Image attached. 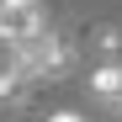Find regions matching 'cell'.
Here are the masks:
<instances>
[{"mask_svg": "<svg viewBox=\"0 0 122 122\" xmlns=\"http://www.w3.org/2000/svg\"><path fill=\"white\" fill-rule=\"evenodd\" d=\"M43 32H48L43 0H0V48H5V53H21Z\"/></svg>", "mask_w": 122, "mask_h": 122, "instance_id": "6da1fadb", "label": "cell"}, {"mask_svg": "<svg viewBox=\"0 0 122 122\" xmlns=\"http://www.w3.org/2000/svg\"><path fill=\"white\" fill-rule=\"evenodd\" d=\"M16 64H21L32 80H58V74H69V64H74V48L64 43L58 32H43L37 43H27L21 53H11Z\"/></svg>", "mask_w": 122, "mask_h": 122, "instance_id": "7a4b0ae2", "label": "cell"}, {"mask_svg": "<svg viewBox=\"0 0 122 122\" xmlns=\"http://www.w3.org/2000/svg\"><path fill=\"white\" fill-rule=\"evenodd\" d=\"M85 90L96 106H106V112H122V64H96L90 80H85Z\"/></svg>", "mask_w": 122, "mask_h": 122, "instance_id": "3957f363", "label": "cell"}, {"mask_svg": "<svg viewBox=\"0 0 122 122\" xmlns=\"http://www.w3.org/2000/svg\"><path fill=\"white\" fill-rule=\"evenodd\" d=\"M32 85H37V80L16 64V58H11V64H0V106H21V101L32 96Z\"/></svg>", "mask_w": 122, "mask_h": 122, "instance_id": "277c9868", "label": "cell"}, {"mask_svg": "<svg viewBox=\"0 0 122 122\" xmlns=\"http://www.w3.org/2000/svg\"><path fill=\"white\" fill-rule=\"evenodd\" d=\"M96 48L106 53V64H122V32L117 27H96Z\"/></svg>", "mask_w": 122, "mask_h": 122, "instance_id": "5b68a950", "label": "cell"}, {"mask_svg": "<svg viewBox=\"0 0 122 122\" xmlns=\"http://www.w3.org/2000/svg\"><path fill=\"white\" fill-rule=\"evenodd\" d=\"M48 122H85V117H80V112H53Z\"/></svg>", "mask_w": 122, "mask_h": 122, "instance_id": "8992f818", "label": "cell"}]
</instances>
